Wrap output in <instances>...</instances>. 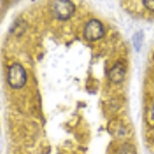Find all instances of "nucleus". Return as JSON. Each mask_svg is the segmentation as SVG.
Here are the masks:
<instances>
[{
    "label": "nucleus",
    "mask_w": 154,
    "mask_h": 154,
    "mask_svg": "<svg viewBox=\"0 0 154 154\" xmlns=\"http://www.w3.org/2000/svg\"><path fill=\"white\" fill-rule=\"evenodd\" d=\"M151 117H152V119L154 120V103L152 105V109H151Z\"/></svg>",
    "instance_id": "8"
},
{
    "label": "nucleus",
    "mask_w": 154,
    "mask_h": 154,
    "mask_svg": "<svg viewBox=\"0 0 154 154\" xmlns=\"http://www.w3.org/2000/svg\"><path fill=\"white\" fill-rule=\"evenodd\" d=\"M83 35L88 41H96L104 36V26L98 20H91L84 27Z\"/></svg>",
    "instance_id": "3"
},
{
    "label": "nucleus",
    "mask_w": 154,
    "mask_h": 154,
    "mask_svg": "<svg viewBox=\"0 0 154 154\" xmlns=\"http://www.w3.org/2000/svg\"><path fill=\"white\" fill-rule=\"evenodd\" d=\"M133 41H134V45H135V48L137 51H140L141 48V45H142V41H143V33L142 31H139L134 35V38H133Z\"/></svg>",
    "instance_id": "5"
},
{
    "label": "nucleus",
    "mask_w": 154,
    "mask_h": 154,
    "mask_svg": "<svg viewBox=\"0 0 154 154\" xmlns=\"http://www.w3.org/2000/svg\"><path fill=\"white\" fill-rule=\"evenodd\" d=\"M143 4L147 7L149 11H154V0H144Z\"/></svg>",
    "instance_id": "7"
},
{
    "label": "nucleus",
    "mask_w": 154,
    "mask_h": 154,
    "mask_svg": "<svg viewBox=\"0 0 154 154\" xmlns=\"http://www.w3.org/2000/svg\"><path fill=\"white\" fill-rule=\"evenodd\" d=\"M7 81L12 88H21L27 81V74L24 67L19 63H14L7 71Z\"/></svg>",
    "instance_id": "1"
},
{
    "label": "nucleus",
    "mask_w": 154,
    "mask_h": 154,
    "mask_svg": "<svg viewBox=\"0 0 154 154\" xmlns=\"http://www.w3.org/2000/svg\"><path fill=\"white\" fill-rule=\"evenodd\" d=\"M118 154H136V150L130 144H125L119 149Z\"/></svg>",
    "instance_id": "6"
},
{
    "label": "nucleus",
    "mask_w": 154,
    "mask_h": 154,
    "mask_svg": "<svg viewBox=\"0 0 154 154\" xmlns=\"http://www.w3.org/2000/svg\"><path fill=\"white\" fill-rule=\"evenodd\" d=\"M75 11V5L72 1L68 0H58L53 3L54 16L59 20H68L73 16Z\"/></svg>",
    "instance_id": "2"
},
{
    "label": "nucleus",
    "mask_w": 154,
    "mask_h": 154,
    "mask_svg": "<svg viewBox=\"0 0 154 154\" xmlns=\"http://www.w3.org/2000/svg\"><path fill=\"white\" fill-rule=\"evenodd\" d=\"M125 74V67L123 66L122 63H116L112 68H111L110 72H109V78L114 83H119L123 80Z\"/></svg>",
    "instance_id": "4"
}]
</instances>
